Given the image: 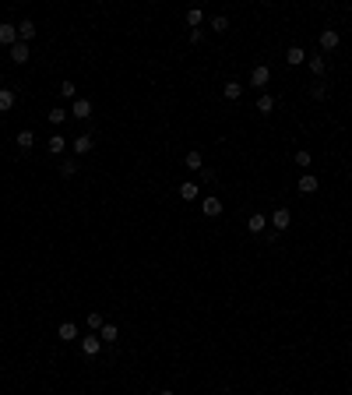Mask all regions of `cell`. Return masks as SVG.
<instances>
[{
	"instance_id": "6da1fadb",
	"label": "cell",
	"mask_w": 352,
	"mask_h": 395,
	"mask_svg": "<svg viewBox=\"0 0 352 395\" xmlns=\"http://www.w3.org/2000/svg\"><path fill=\"white\" fill-rule=\"evenodd\" d=\"M81 353H85V356H99V353H102V339H99L95 332H88V335L81 339Z\"/></svg>"
},
{
	"instance_id": "7a4b0ae2",
	"label": "cell",
	"mask_w": 352,
	"mask_h": 395,
	"mask_svg": "<svg viewBox=\"0 0 352 395\" xmlns=\"http://www.w3.org/2000/svg\"><path fill=\"white\" fill-rule=\"evenodd\" d=\"M14 43H21L18 39V25H11V21H0V46H14Z\"/></svg>"
},
{
	"instance_id": "3957f363",
	"label": "cell",
	"mask_w": 352,
	"mask_h": 395,
	"mask_svg": "<svg viewBox=\"0 0 352 395\" xmlns=\"http://www.w3.org/2000/svg\"><path fill=\"white\" fill-rule=\"evenodd\" d=\"M268 81H271V71H268L264 64H257V67L250 71V85H257V88H264Z\"/></svg>"
},
{
	"instance_id": "277c9868",
	"label": "cell",
	"mask_w": 352,
	"mask_h": 395,
	"mask_svg": "<svg viewBox=\"0 0 352 395\" xmlns=\"http://www.w3.org/2000/svg\"><path fill=\"white\" fill-rule=\"evenodd\" d=\"M18 39H21V43H32V39H35V21H32V18H25V21L18 25Z\"/></svg>"
},
{
	"instance_id": "5b68a950",
	"label": "cell",
	"mask_w": 352,
	"mask_h": 395,
	"mask_svg": "<svg viewBox=\"0 0 352 395\" xmlns=\"http://www.w3.org/2000/svg\"><path fill=\"white\" fill-rule=\"evenodd\" d=\"M70 113H74L77 120H88V117H92V102H88V99H74Z\"/></svg>"
},
{
	"instance_id": "8992f818",
	"label": "cell",
	"mask_w": 352,
	"mask_h": 395,
	"mask_svg": "<svg viewBox=\"0 0 352 395\" xmlns=\"http://www.w3.org/2000/svg\"><path fill=\"white\" fill-rule=\"evenodd\" d=\"M11 60L14 64H28V43H14L11 46Z\"/></svg>"
},
{
	"instance_id": "52a82bcc",
	"label": "cell",
	"mask_w": 352,
	"mask_h": 395,
	"mask_svg": "<svg viewBox=\"0 0 352 395\" xmlns=\"http://www.w3.org/2000/svg\"><path fill=\"white\" fill-rule=\"evenodd\" d=\"M222 95H225L229 102H236V99L243 95V85H240V81H225V85H222Z\"/></svg>"
},
{
	"instance_id": "ba28073f",
	"label": "cell",
	"mask_w": 352,
	"mask_h": 395,
	"mask_svg": "<svg viewBox=\"0 0 352 395\" xmlns=\"http://www.w3.org/2000/svg\"><path fill=\"white\" fill-rule=\"evenodd\" d=\"M183 166H187V169H194V173H201V169H205V156H201V152H187Z\"/></svg>"
},
{
	"instance_id": "9c48e42d",
	"label": "cell",
	"mask_w": 352,
	"mask_h": 395,
	"mask_svg": "<svg viewBox=\"0 0 352 395\" xmlns=\"http://www.w3.org/2000/svg\"><path fill=\"white\" fill-rule=\"evenodd\" d=\"M335 46H338V32H335V28H324V32H321V50H335Z\"/></svg>"
},
{
	"instance_id": "30bf717a",
	"label": "cell",
	"mask_w": 352,
	"mask_h": 395,
	"mask_svg": "<svg viewBox=\"0 0 352 395\" xmlns=\"http://www.w3.org/2000/svg\"><path fill=\"white\" fill-rule=\"evenodd\" d=\"M99 339H102V342H116V339H120V328H116V325H109V321H106V325H102V328H99Z\"/></svg>"
},
{
	"instance_id": "8fae6325",
	"label": "cell",
	"mask_w": 352,
	"mask_h": 395,
	"mask_svg": "<svg viewBox=\"0 0 352 395\" xmlns=\"http://www.w3.org/2000/svg\"><path fill=\"white\" fill-rule=\"evenodd\" d=\"M205 216H208V219H218V216H222V201H218V198H205Z\"/></svg>"
},
{
	"instance_id": "7c38bea8",
	"label": "cell",
	"mask_w": 352,
	"mask_h": 395,
	"mask_svg": "<svg viewBox=\"0 0 352 395\" xmlns=\"http://www.w3.org/2000/svg\"><path fill=\"white\" fill-rule=\"evenodd\" d=\"M57 335H60L64 342H70V339H77V325H74V321H64V325L57 328Z\"/></svg>"
},
{
	"instance_id": "4fadbf2b",
	"label": "cell",
	"mask_w": 352,
	"mask_h": 395,
	"mask_svg": "<svg viewBox=\"0 0 352 395\" xmlns=\"http://www.w3.org/2000/svg\"><path fill=\"white\" fill-rule=\"evenodd\" d=\"M285 60H289L292 67H296V64H306V50H303V46H289V57H285Z\"/></svg>"
},
{
	"instance_id": "5bb4252c",
	"label": "cell",
	"mask_w": 352,
	"mask_h": 395,
	"mask_svg": "<svg viewBox=\"0 0 352 395\" xmlns=\"http://www.w3.org/2000/svg\"><path fill=\"white\" fill-rule=\"evenodd\" d=\"M92 145H95V141H92V134H81V138H74V152H77V156L92 152Z\"/></svg>"
},
{
	"instance_id": "9a60e30c",
	"label": "cell",
	"mask_w": 352,
	"mask_h": 395,
	"mask_svg": "<svg viewBox=\"0 0 352 395\" xmlns=\"http://www.w3.org/2000/svg\"><path fill=\"white\" fill-rule=\"evenodd\" d=\"M299 191H303V194H314V191H317V176H314V173H303V176H299Z\"/></svg>"
},
{
	"instance_id": "2e32d148",
	"label": "cell",
	"mask_w": 352,
	"mask_h": 395,
	"mask_svg": "<svg viewBox=\"0 0 352 395\" xmlns=\"http://www.w3.org/2000/svg\"><path fill=\"white\" fill-rule=\"evenodd\" d=\"M264 226H268V219H264V216H261V212H257V216H250V219H247V230H250V233H264Z\"/></svg>"
},
{
	"instance_id": "e0dca14e",
	"label": "cell",
	"mask_w": 352,
	"mask_h": 395,
	"mask_svg": "<svg viewBox=\"0 0 352 395\" xmlns=\"http://www.w3.org/2000/svg\"><path fill=\"white\" fill-rule=\"evenodd\" d=\"M14 102H18V99H14V92H11V88H0V113L14 110Z\"/></svg>"
},
{
	"instance_id": "ac0fdd59",
	"label": "cell",
	"mask_w": 352,
	"mask_h": 395,
	"mask_svg": "<svg viewBox=\"0 0 352 395\" xmlns=\"http://www.w3.org/2000/svg\"><path fill=\"white\" fill-rule=\"evenodd\" d=\"M271 226H275V230H289V208H279V212L271 216Z\"/></svg>"
},
{
	"instance_id": "d6986e66",
	"label": "cell",
	"mask_w": 352,
	"mask_h": 395,
	"mask_svg": "<svg viewBox=\"0 0 352 395\" xmlns=\"http://www.w3.org/2000/svg\"><path fill=\"white\" fill-rule=\"evenodd\" d=\"M306 67H310V71H314V78H321V75H324V67H328V64H324V57H306Z\"/></svg>"
},
{
	"instance_id": "ffe728a7",
	"label": "cell",
	"mask_w": 352,
	"mask_h": 395,
	"mask_svg": "<svg viewBox=\"0 0 352 395\" xmlns=\"http://www.w3.org/2000/svg\"><path fill=\"white\" fill-rule=\"evenodd\" d=\"M271 110H275V99H271L268 92H261V95H257V113H271Z\"/></svg>"
},
{
	"instance_id": "44dd1931",
	"label": "cell",
	"mask_w": 352,
	"mask_h": 395,
	"mask_svg": "<svg viewBox=\"0 0 352 395\" xmlns=\"http://www.w3.org/2000/svg\"><path fill=\"white\" fill-rule=\"evenodd\" d=\"M201 21H205V11H201V7H190V11H187V25H190V28H198Z\"/></svg>"
},
{
	"instance_id": "7402d4cb",
	"label": "cell",
	"mask_w": 352,
	"mask_h": 395,
	"mask_svg": "<svg viewBox=\"0 0 352 395\" xmlns=\"http://www.w3.org/2000/svg\"><path fill=\"white\" fill-rule=\"evenodd\" d=\"M14 141H18V149H32V145H35V134H32V131H18Z\"/></svg>"
},
{
	"instance_id": "603a6c76",
	"label": "cell",
	"mask_w": 352,
	"mask_h": 395,
	"mask_svg": "<svg viewBox=\"0 0 352 395\" xmlns=\"http://www.w3.org/2000/svg\"><path fill=\"white\" fill-rule=\"evenodd\" d=\"M64 145H67V141H64V134H53V138L46 141V149H50L53 156H60V152H64Z\"/></svg>"
},
{
	"instance_id": "cb8c5ba5",
	"label": "cell",
	"mask_w": 352,
	"mask_h": 395,
	"mask_svg": "<svg viewBox=\"0 0 352 395\" xmlns=\"http://www.w3.org/2000/svg\"><path fill=\"white\" fill-rule=\"evenodd\" d=\"M180 198H183V201H194V198H198V184H180Z\"/></svg>"
},
{
	"instance_id": "d4e9b609",
	"label": "cell",
	"mask_w": 352,
	"mask_h": 395,
	"mask_svg": "<svg viewBox=\"0 0 352 395\" xmlns=\"http://www.w3.org/2000/svg\"><path fill=\"white\" fill-rule=\"evenodd\" d=\"M225 28H229V18H225V14H215V18H211V32H225Z\"/></svg>"
},
{
	"instance_id": "484cf974",
	"label": "cell",
	"mask_w": 352,
	"mask_h": 395,
	"mask_svg": "<svg viewBox=\"0 0 352 395\" xmlns=\"http://www.w3.org/2000/svg\"><path fill=\"white\" fill-rule=\"evenodd\" d=\"M46 117H50V124H64V117H67V110H64V106H53V110H50Z\"/></svg>"
},
{
	"instance_id": "4316f807",
	"label": "cell",
	"mask_w": 352,
	"mask_h": 395,
	"mask_svg": "<svg viewBox=\"0 0 352 395\" xmlns=\"http://www.w3.org/2000/svg\"><path fill=\"white\" fill-rule=\"evenodd\" d=\"M102 325H106V321H102V314H99V311H88V328H92V332H99Z\"/></svg>"
},
{
	"instance_id": "83f0119b",
	"label": "cell",
	"mask_w": 352,
	"mask_h": 395,
	"mask_svg": "<svg viewBox=\"0 0 352 395\" xmlns=\"http://www.w3.org/2000/svg\"><path fill=\"white\" fill-rule=\"evenodd\" d=\"M60 95H64V99H77V85H74V81H64V85H60Z\"/></svg>"
},
{
	"instance_id": "f1b7e54d",
	"label": "cell",
	"mask_w": 352,
	"mask_h": 395,
	"mask_svg": "<svg viewBox=\"0 0 352 395\" xmlns=\"http://www.w3.org/2000/svg\"><path fill=\"white\" fill-rule=\"evenodd\" d=\"M296 166H299V169H306V166H310V162H314V159H310V152H303V149H299V152H296Z\"/></svg>"
},
{
	"instance_id": "f546056e",
	"label": "cell",
	"mask_w": 352,
	"mask_h": 395,
	"mask_svg": "<svg viewBox=\"0 0 352 395\" xmlns=\"http://www.w3.org/2000/svg\"><path fill=\"white\" fill-rule=\"evenodd\" d=\"M60 173H64V176H74V173H77V162H74V159H67V162L60 166Z\"/></svg>"
},
{
	"instance_id": "4dcf8cb0",
	"label": "cell",
	"mask_w": 352,
	"mask_h": 395,
	"mask_svg": "<svg viewBox=\"0 0 352 395\" xmlns=\"http://www.w3.org/2000/svg\"><path fill=\"white\" fill-rule=\"evenodd\" d=\"M159 395H173V392H159Z\"/></svg>"
}]
</instances>
